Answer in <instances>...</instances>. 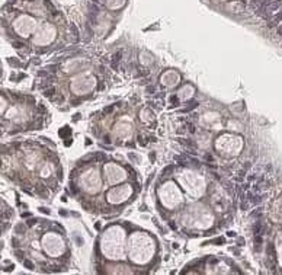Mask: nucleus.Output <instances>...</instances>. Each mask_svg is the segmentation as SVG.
I'll use <instances>...</instances> for the list:
<instances>
[{"mask_svg":"<svg viewBox=\"0 0 282 275\" xmlns=\"http://www.w3.org/2000/svg\"><path fill=\"white\" fill-rule=\"evenodd\" d=\"M179 143H180V144H183V146H186V147H195V144H193L192 141L186 140V138H179Z\"/></svg>","mask_w":282,"mask_h":275,"instance_id":"nucleus-7","label":"nucleus"},{"mask_svg":"<svg viewBox=\"0 0 282 275\" xmlns=\"http://www.w3.org/2000/svg\"><path fill=\"white\" fill-rule=\"evenodd\" d=\"M84 32L87 33V39H89V38H92V35H93V31H92V28H90V25H89L87 22L84 23Z\"/></svg>","mask_w":282,"mask_h":275,"instance_id":"nucleus-6","label":"nucleus"},{"mask_svg":"<svg viewBox=\"0 0 282 275\" xmlns=\"http://www.w3.org/2000/svg\"><path fill=\"white\" fill-rule=\"evenodd\" d=\"M7 61H9V63H10V64H12V65H16V67H22V64H20L19 61H13L12 58H9Z\"/></svg>","mask_w":282,"mask_h":275,"instance_id":"nucleus-12","label":"nucleus"},{"mask_svg":"<svg viewBox=\"0 0 282 275\" xmlns=\"http://www.w3.org/2000/svg\"><path fill=\"white\" fill-rule=\"evenodd\" d=\"M170 172H172V166H169V167H166L163 173H170Z\"/></svg>","mask_w":282,"mask_h":275,"instance_id":"nucleus-22","label":"nucleus"},{"mask_svg":"<svg viewBox=\"0 0 282 275\" xmlns=\"http://www.w3.org/2000/svg\"><path fill=\"white\" fill-rule=\"evenodd\" d=\"M71 31H73V33H74V39L77 41V39H78V29H77V26L71 25Z\"/></svg>","mask_w":282,"mask_h":275,"instance_id":"nucleus-10","label":"nucleus"},{"mask_svg":"<svg viewBox=\"0 0 282 275\" xmlns=\"http://www.w3.org/2000/svg\"><path fill=\"white\" fill-rule=\"evenodd\" d=\"M170 102H172V103H176V102H177V96H176V95L170 96Z\"/></svg>","mask_w":282,"mask_h":275,"instance_id":"nucleus-18","label":"nucleus"},{"mask_svg":"<svg viewBox=\"0 0 282 275\" xmlns=\"http://www.w3.org/2000/svg\"><path fill=\"white\" fill-rule=\"evenodd\" d=\"M25 266H26L28 269H33V263H32L31 260H25Z\"/></svg>","mask_w":282,"mask_h":275,"instance_id":"nucleus-13","label":"nucleus"},{"mask_svg":"<svg viewBox=\"0 0 282 275\" xmlns=\"http://www.w3.org/2000/svg\"><path fill=\"white\" fill-rule=\"evenodd\" d=\"M281 4H282V3L279 1V0H273V1H270V3L267 4V10H269L270 13H273L276 9H279V7H281Z\"/></svg>","mask_w":282,"mask_h":275,"instance_id":"nucleus-3","label":"nucleus"},{"mask_svg":"<svg viewBox=\"0 0 282 275\" xmlns=\"http://www.w3.org/2000/svg\"><path fill=\"white\" fill-rule=\"evenodd\" d=\"M16 256L19 259H23V252L22 250H16Z\"/></svg>","mask_w":282,"mask_h":275,"instance_id":"nucleus-14","label":"nucleus"},{"mask_svg":"<svg viewBox=\"0 0 282 275\" xmlns=\"http://www.w3.org/2000/svg\"><path fill=\"white\" fill-rule=\"evenodd\" d=\"M57 67H58V65H48L47 70H48V71H55V68H57Z\"/></svg>","mask_w":282,"mask_h":275,"instance_id":"nucleus-15","label":"nucleus"},{"mask_svg":"<svg viewBox=\"0 0 282 275\" xmlns=\"http://www.w3.org/2000/svg\"><path fill=\"white\" fill-rule=\"evenodd\" d=\"M214 243H217V244H221V243H224V239H222V237H219V239H215V240H214Z\"/></svg>","mask_w":282,"mask_h":275,"instance_id":"nucleus-20","label":"nucleus"},{"mask_svg":"<svg viewBox=\"0 0 282 275\" xmlns=\"http://www.w3.org/2000/svg\"><path fill=\"white\" fill-rule=\"evenodd\" d=\"M262 242H263V240H262V236H260V234H254V249H256V250H259V246L262 244Z\"/></svg>","mask_w":282,"mask_h":275,"instance_id":"nucleus-5","label":"nucleus"},{"mask_svg":"<svg viewBox=\"0 0 282 275\" xmlns=\"http://www.w3.org/2000/svg\"><path fill=\"white\" fill-rule=\"evenodd\" d=\"M13 45H15V48H22V47H25L22 42H13Z\"/></svg>","mask_w":282,"mask_h":275,"instance_id":"nucleus-16","label":"nucleus"},{"mask_svg":"<svg viewBox=\"0 0 282 275\" xmlns=\"http://www.w3.org/2000/svg\"><path fill=\"white\" fill-rule=\"evenodd\" d=\"M119 60H121V52H116V54L112 57V61H110V65H112L113 70L118 68V61H119Z\"/></svg>","mask_w":282,"mask_h":275,"instance_id":"nucleus-4","label":"nucleus"},{"mask_svg":"<svg viewBox=\"0 0 282 275\" xmlns=\"http://www.w3.org/2000/svg\"><path fill=\"white\" fill-rule=\"evenodd\" d=\"M70 132H71V129L68 128V127H64V129H61V131H60V135H61V137H64V135H68Z\"/></svg>","mask_w":282,"mask_h":275,"instance_id":"nucleus-8","label":"nucleus"},{"mask_svg":"<svg viewBox=\"0 0 282 275\" xmlns=\"http://www.w3.org/2000/svg\"><path fill=\"white\" fill-rule=\"evenodd\" d=\"M237 242H238V246H243V244H244V239H243V237H238Z\"/></svg>","mask_w":282,"mask_h":275,"instance_id":"nucleus-19","label":"nucleus"},{"mask_svg":"<svg viewBox=\"0 0 282 275\" xmlns=\"http://www.w3.org/2000/svg\"><path fill=\"white\" fill-rule=\"evenodd\" d=\"M169 226L172 227V228H176V224H174V223H173V221H170V223H169Z\"/></svg>","mask_w":282,"mask_h":275,"instance_id":"nucleus-26","label":"nucleus"},{"mask_svg":"<svg viewBox=\"0 0 282 275\" xmlns=\"http://www.w3.org/2000/svg\"><path fill=\"white\" fill-rule=\"evenodd\" d=\"M38 76H41V77H45V76H48V71H38Z\"/></svg>","mask_w":282,"mask_h":275,"instance_id":"nucleus-17","label":"nucleus"},{"mask_svg":"<svg viewBox=\"0 0 282 275\" xmlns=\"http://www.w3.org/2000/svg\"><path fill=\"white\" fill-rule=\"evenodd\" d=\"M251 230H253L254 234H262L263 230H265V226H263V223L259 220V221H256V223L253 224V228H251Z\"/></svg>","mask_w":282,"mask_h":275,"instance_id":"nucleus-2","label":"nucleus"},{"mask_svg":"<svg viewBox=\"0 0 282 275\" xmlns=\"http://www.w3.org/2000/svg\"><path fill=\"white\" fill-rule=\"evenodd\" d=\"M281 20H282V9L279 10V13H276L275 16H273L270 20H269V22H267V26H269V28H275V26H276Z\"/></svg>","mask_w":282,"mask_h":275,"instance_id":"nucleus-1","label":"nucleus"},{"mask_svg":"<svg viewBox=\"0 0 282 275\" xmlns=\"http://www.w3.org/2000/svg\"><path fill=\"white\" fill-rule=\"evenodd\" d=\"M278 35H282V25L278 28Z\"/></svg>","mask_w":282,"mask_h":275,"instance_id":"nucleus-27","label":"nucleus"},{"mask_svg":"<svg viewBox=\"0 0 282 275\" xmlns=\"http://www.w3.org/2000/svg\"><path fill=\"white\" fill-rule=\"evenodd\" d=\"M250 217H262V210H256L250 214Z\"/></svg>","mask_w":282,"mask_h":275,"instance_id":"nucleus-11","label":"nucleus"},{"mask_svg":"<svg viewBox=\"0 0 282 275\" xmlns=\"http://www.w3.org/2000/svg\"><path fill=\"white\" fill-rule=\"evenodd\" d=\"M39 210L42 211V212H44V214H49V211H48L47 208H39Z\"/></svg>","mask_w":282,"mask_h":275,"instance_id":"nucleus-24","label":"nucleus"},{"mask_svg":"<svg viewBox=\"0 0 282 275\" xmlns=\"http://www.w3.org/2000/svg\"><path fill=\"white\" fill-rule=\"evenodd\" d=\"M147 92H148V93L154 92V87H153V86H148V87H147Z\"/></svg>","mask_w":282,"mask_h":275,"instance_id":"nucleus-23","label":"nucleus"},{"mask_svg":"<svg viewBox=\"0 0 282 275\" xmlns=\"http://www.w3.org/2000/svg\"><path fill=\"white\" fill-rule=\"evenodd\" d=\"M35 223H36V220H33V218H32V220H29V223H28V224H29V226H32V224H35Z\"/></svg>","mask_w":282,"mask_h":275,"instance_id":"nucleus-25","label":"nucleus"},{"mask_svg":"<svg viewBox=\"0 0 282 275\" xmlns=\"http://www.w3.org/2000/svg\"><path fill=\"white\" fill-rule=\"evenodd\" d=\"M112 109H113V106H108V108H105V111H103V112H105V113L112 112Z\"/></svg>","mask_w":282,"mask_h":275,"instance_id":"nucleus-21","label":"nucleus"},{"mask_svg":"<svg viewBox=\"0 0 282 275\" xmlns=\"http://www.w3.org/2000/svg\"><path fill=\"white\" fill-rule=\"evenodd\" d=\"M54 93H55V89H54V87H51V89H47V90L44 92V95H45V96H48V97L52 96Z\"/></svg>","mask_w":282,"mask_h":275,"instance_id":"nucleus-9","label":"nucleus"}]
</instances>
